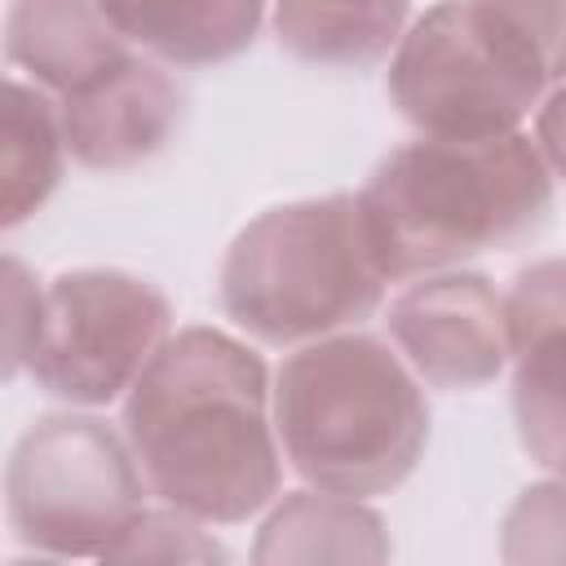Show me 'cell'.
Masks as SVG:
<instances>
[{"label": "cell", "mask_w": 566, "mask_h": 566, "mask_svg": "<svg viewBox=\"0 0 566 566\" xmlns=\"http://www.w3.org/2000/svg\"><path fill=\"white\" fill-rule=\"evenodd\" d=\"M66 150L97 172L137 168L168 146L181 124V93L172 75L137 53L57 97Z\"/></svg>", "instance_id": "obj_10"}, {"label": "cell", "mask_w": 566, "mask_h": 566, "mask_svg": "<svg viewBox=\"0 0 566 566\" xmlns=\"http://www.w3.org/2000/svg\"><path fill=\"white\" fill-rule=\"evenodd\" d=\"M539 57L548 84L566 80V0H486Z\"/></svg>", "instance_id": "obj_18"}, {"label": "cell", "mask_w": 566, "mask_h": 566, "mask_svg": "<svg viewBox=\"0 0 566 566\" xmlns=\"http://www.w3.org/2000/svg\"><path fill=\"white\" fill-rule=\"evenodd\" d=\"M385 283L358 195H323L239 230L221 261V310L265 345H296L363 323Z\"/></svg>", "instance_id": "obj_4"}, {"label": "cell", "mask_w": 566, "mask_h": 566, "mask_svg": "<svg viewBox=\"0 0 566 566\" xmlns=\"http://www.w3.org/2000/svg\"><path fill=\"white\" fill-rule=\"evenodd\" d=\"M389 535L380 513H371L354 495L336 491H292L274 504L261 522L252 544V562L283 566V562H385Z\"/></svg>", "instance_id": "obj_13"}, {"label": "cell", "mask_w": 566, "mask_h": 566, "mask_svg": "<svg viewBox=\"0 0 566 566\" xmlns=\"http://www.w3.org/2000/svg\"><path fill=\"white\" fill-rule=\"evenodd\" d=\"M504 562H566V482L526 486L504 513Z\"/></svg>", "instance_id": "obj_16"}, {"label": "cell", "mask_w": 566, "mask_h": 566, "mask_svg": "<svg viewBox=\"0 0 566 566\" xmlns=\"http://www.w3.org/2000/svg\"><path fill=\"white\" fill-rule=\"evenodd\" d=\"M221 562L226 548L199 531V517L181 513V509H164V513H137L124 535L111 544L106 562Z\"/></svg>", "instance_id": "obj_17"}, {"label": "cell", "mask_w": 566, "mask_h": 566, "mask_svg": "<svg viewBox=\"0 0 566 566\" xmlns=\"http://www.w3.org/2000/svg\"><path fill=\"white\" fill-rule=\"evenodd\" d=\"M522 447L566 482V256L526 265L504 296Z\"/></svg>", "instance_id": "obj_9"}, {"label": "cell", "mask_w": 566, "mask_h": 566, "mask_svg": "<svg viewBox=\"0 0 566 566\" xmlns=\"http://www.w3.org/2000/svg\"><path fill=\"white\" fill-rule=\"evenodd\" d=\"M172 327L159 287L124 270H71L40 296V323L27 345L31 380L75 407H106L137 385Z\"/></svg>", "instance_id": "obj_7"}, {"label": "cell", "mask_w": 566, "mask_h": 566, "mask_svg": "<svg viewBox=\"0 0 566 566\" xmlns=\"http://www.w3.org/2000/svg\"><path fill=\"white\" fill-rule=\"evenodd\" d=\"M137 469L133 447L97 416H40L4 469L9 526L53 557H106L142 513Z\"/></svg>", "instance_id": "obj_6"}, {"label": "cell", "mask_w": 566, "mask_h": 566, "mask_svg": "<svg viewBox=\"0 0 566 566\" xmlns=\"http://www.w3.org/2000/svg\"><path fill=\"white\" fill-rule=\"evenodd\" d=\"M544 88L539 57L486 0L433 4L389 57V97L424 137L486 142L517 133Z\"/></svg>", "instance_id": "obj_5"}, {"label": "cell", "mask_w": 566, "mask_h": 566, "mask_svg": "<svg viewBox=\"0 0 566 566\" xmlns=\"http://www.w3.org/2000/svg\"><path fill=\"white\" fill-rule=\"evenodd\" d=\"M389 336L433 389H482L509 363L504 296L482 274H433L389 305Z\"/></svg>", "instance_id": "obj_8"}, {"label": "cell", "mask_w": 566, "mask_h": 566, "mask_svg": "<svg viewBox=\"0 0 566 566\" xmlns=\"http://www.w3.org/2000/svg\"><path fill=\"white\" fill-rule=\"evenodd\" d=\"M133 40L106 18L102 0H13L4 22V57L40 88L66 97L124 62Z\"/></svg>", "instance_id": "obj_11"}, {"label": "cell", "mask_w": 566, "mask_h": 566, "mask_svg": "<svg viewBox=\"0 0 566 566\" xmlns=\"http://www.w3.org/2000/svg\"><path fill=\"white\" fill-rule=\"evenodd\" d=\"M358 208L385 279L398 283L539 230L553 208V177L522 133L420 137L376 164Z\"/></svg>", "instance_id": "obj_2"}, {"label": "cell", "mask_w": 566, "mask_h": 566, "mask_svg": "<svg viewBox=\"0 0 566 566\" xmlns=\"http://www.w3.org/2000/svg\"><path fill=\"white\" fill-rule=\"evenodd\" d=\"M4 274H9V327H4V336H9V376L27 363V345H31V336H35V323H40V296L44 292H35L31 283H27V270L9 256L4 261Z\"/></svg>", "instance_id": "obj_19"}, {"label": "cell", "mask_w": 566, "mask_h": 566, "mask_svg": "<svg viewBox=\"0 0 566 566\" xmlns=\"http://www.w3.org/2000/svg\"><path fill=\"white\" fill-rule=\"evenodd\" d=\"M124 40L172 66H212L239 57L256 31L265 0H102Z\"/></svg>", "instance_id": "obj_12"}, {"label": "cell", "mask_w": 566, "mask_h": 566, "mask_svg": "<svg viewBox=\"0 0 566 566\" xmlns=\"http://www.w3.org/2000/svg\"><path fill=\"white\" fill-rule=\"evenodd\" d=\"M261 354L217 327H186L159 345L124 402V433L146 486L217 526L256 517L279 495Z\"/></svg>", "instance_id": "obj_1"}, {"label": "cell", "mask_w": 566, "mask_h": 566, "mask_svg": "<svg viewBox=\"0 0 566 566\" xmlns=\"http://www.w3.org/2000/svg\"><path fill=\"white\" fill-rule=\"evenodd\" d=\"M274 429L310 486L367 500L407 482L429 438V407L385 340L340 332L287 354L274 376Z\"/></svg>", "instance_id": "obj_3"}, {"label": "cell", "mask_w": 566, "mask_h": 566, "mask_svg": "<svg viewBox=\"0 0 566 566\" xmlns=\"http://www.w3.org/2000/svg\"><path fill=\"white\" fill-rule=\"evenodd\" d=\"M407 0H274L279 44L314 66L363 71L402 40Z\"/></svg>", "instance_id": "obj_14"}, {"label": "cell", "mask_w": 566, "mask_h": 566, "mask_svg": "<svg viewBox=\"0 0 566 566\" xmlns=\"http://www.w3.org/2000/svg\"><path fill=\"white\" fill-rule=\"evenodd\" d=\"M66 133L57 106L22 84H4V115H0V226H22L62 181Z\"/></svg>", "instance_id": "obj_15"}, {"label": "cell", "mask_w": 566, "mask_h": 566, "mask_svg": "<svg viewBox=\"0 0 566 566\" xmlns=\"http://www.w3.org/2000/svg\"><path fill=\"white\" fill-rule=\"evenodd\" d=\"M535 146L548 164V172H557L566 181V84L553 88L544 102H539V115H535Z\"/></svg>", "instance_id": "obj_20"}]
</instances>
